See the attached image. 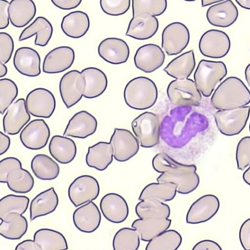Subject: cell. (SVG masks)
Masks as SVG:
<instances>
[{"instance_id":"11","label":"cell","mask_w":250,"mask_h":250,"mask_svg":"<svg viewBox=\"0 0 250 250\" xmlns=\"http://www.w3.org/2000/svg\"><path fill=\"white\" fill-rule=\"evenodd\" d=\"M230 48V40L228 34L217 29H210L201 37L199 49L204 56L220 59L226 56Z\"/></svg>"},{"instance_id":"60","label":"cell","mask_w":250,"mask_h":250,"mask_svg":"<svg viewBox=\"0 0 250 250\" xmlns=\"http://www.w3.org/2000/svg\"><path fill=\"white\" fill-rule=\"evenodd\" d=\"M245 76L246 82L250 87V63L246 66L245 68Z\"/></svg>"},{"instance_id":"25","label":"cell","mask_w":250,"mask_h":250,"mask_svg":"<svg viewBox=\"0 0 250 250\" xmlns=\"http://www.w3.org/2000/svg\"><path fill=\"white\" fill-rule=\"evenodd\" d=\"M238 17V9L231 0H226L212 5L206 13L208 22L219 27L230 26L236 21Z\"/></svg>"},{"instance_id":"19","label":"cell","mask_w":250,"mask_h":250,"mask_svg":"<svg viewBox=\"0 0 250 250\" xmlns=\"http://www.w3.org/2000/svg\"><path fill=\"white\" fill-rule=\"evenodd\" d=\"M75 52L68 46L57 47L50 51L45 56L42 71L47 74H56L65 71L73 64Z\"/></svg>"},{"instance_id":"47","label":"cell","mask_w":250,"mask_h":250,"mask_svg":"<svg viewBox=\"0 0 250 250\" xmlns=\"http://www.w3.org/2000/svg\"><path fill=\"white\" fill-rule=\"evenodd\" d=\"M102 11L112 16H118L125 14L130 6V0H100Z\"/></svg>"},{"instance_id":"44","label":"cell","mask_w":250,"mask_h":250,"mask_svg":"<svg viewBox=\"0 0 250 250\" xmlns=\"http://www.w3.org/2000/svg\"><path fill=\"white\" fill-rule=\"evenodd\" d=\"M29 199L25 196L8 194L0 201V219L2 220L8 214L15 212L22 214L26 211Z\"/></svg>"},{"instance_id":"5","label":"cell","mask_w":250,"mask_h":250,"mask_svg":"<svg viewBox=\"0 0 250 250\" xmlns=\"http://www.w3.org/2000/svg\"><path fill=\"white\" fill-rule=\"evenodd\" d=\"M227 73L223 62L201 60L194 74V82L202 95L208 97Z\"/></svg>"},{"instance_id":"23","label":"cell","mask_w":250,"mask_h":250,"mask_svg":"<svg viewBox=\"0 0 250 250\" xmlns=\"http://www.w3.org/2000/svg\"><path fill=\"white\" fill-rule=\"evenodd\" d=\"M159 28L157 18L149 13H144L133 16L129 21L125 35L138 40L152 37Z\"/></svg>"},{"instance_id":"40","label":"cell","mask_w":250,"mask_h":250,"mask_svg":"<svg viewBox=\"0 0 250 250\" xmlns=\"http://www.w3.org/2000/svg\"><path fill=\"white\" fill-rule=\"evenodd\" d=\"M135 212L140 218H168L170 208L164 202L155 200H143L136 205Z\"/></svg>"},{"instance_id":"63","label":"cell","mask_w":250,"mask_h":250,"mask_svg":"<svg viewBox=\"0 0 250 250\" xmlns=\"http://www.w3.org/2000/svg\"><path fill=\"white\" fill-rule=\"evenodd\" d=\"M249 130H250V125H249Z\"/></svg>"},{"instance_id":"41","label":"cell","mask_w":250,"mask_h":250,"mask_svg":"<svg viewBox=\"0 0 250 250\" xmlns=\"http://www.w3.org/2000/svg\"><path fill=\"white\" fill-rule=\"evenodd\" d=\"M8 188L18 193L30 192L34 185V179L31 173L22 167H16L8 172L6 177Z\"/></svg>"},{"instance_id":"58","label":"cell","mask_w":250,"mask_h":250,"mask_svg":"<svg viewBox=\"0 0 250 250\" xmlns=\"http://www.w3.org/2000/svg\"><path fill=\"white\" fill-rule=\"evenodd\" d=\"M243 179L246 184L250 186V166L244 172Z\"/></svg>"},{"instance_id":"16","label":"cell","mask_w":250,"mask_h":250,"mask_svg":"<svg viewBox=\"0 0 250 250\" xmlns=\"http://www.w3.org/2000/svg\"><path fill=\"white\" fill-rule=\"evenodd\" d=\"M220 207L219 199L213 194L204 195L190 206L186 215V222L190 224L206 222L212 218Z\"/></svg>"},{"instance_id":"55","label":"cell","mask_w":250,"mask_h":250,"mask_svg":"<svg viewBox=\"0 0 250 250\" xmlns=\"http://www.w3.org/2000/svg\"><path fill=\"white\" fill-rule=\"evenodd\" d=\"M16 250H41L39 245L34 240L28 239L19 243L15 248Z\"/></svg>"},{"instance_id":"20","label":"cell","mask_w":250,"mask_h":250,"mask_svg":"<svg viewBox=\"0 0 250 250\" xmlns=\"http://www.w3.org/2000/svg\"><path fill=\"white\" fill-rule=\"evenodd\" d=\"M101 211L104 218L113 223L125 221L129 214V208L125 199L116 193L104 195L100 203Z\"/></svg>"},{"instance_id":"35","label":"cell","mask_w":250,"mask_h":250,"mask_svg":"<svg viewBox=\"0 0 250 250\" xmlns=\"http://www.w3.org/2000/svg\"><path fill=\"white\" fill-rule=\"evenodd\" d=\"M195 64L194 52L190 50L171 61L164 71L176 79H187L192 73Z\"/></svg>"},{"instance_id":"59","label":"cell","mask_w":250,"mask_h":250,"mask_svg":"<svg viewBox=\"0 0 250 250\" xmlns=\"http://www.w3.org/2000/svg\"><path fill=\"white\" fill-rule=\"evenodd\" d=\"M225 0H201V5L204 7Z\"/></svg>"},{"instance_id":"28","label":"cell","mask_w":250,"mask_h":250,"mask_svg":"<svg viewBox=\"0 0 250 250\" xmlns=\"http://www.w3.org/2000/svg\"><path fill=\"white\" fill-rule=\"evenodd\" d=\"M48 149L51 156L62 164L70 163L74 159L77 154L75 142L64 135L53 136L50 141Z\"/></svg>"},{"instance_id":"22","label":"cell","mask_w":250,"mask_h":250,"mask_svg":"<svg viewBox=\"0 0 250 250\" xmlns=\"http://www.w3.org/2000/svg\"><path fill=\"white\" fill-rule=\"evenodd\" d=\"M98 53L105 62L113 64H120L128 60L130 50L124 40L110 37L101 41L98 47Z\"/></svg>"},{"instance_id":"2","label":"cell","mask_w":250,"mask_h":250,"mask_svg":"<svg viewBox=\"0 0 250 250\" xmlns=\"http://www.w3.org/2000/svg\"><path fill=\"white\" fill-rule=\"evenodd\" d=\"M191 107L176 106L164 118L160 126V135L169 146L182 147L193 136L194 115L191 113Z\"/></svg>"},{"instance_id":"33","label":"cell","mask_w":250,"mask_h":250,"mask_svg":"<svg viewBox=\"0 0 250 250\" xmlns=\"http://www.w3.org/2000/svg\"><path fill=\"white\" fill-rule=\"evenodd\" d=\"M84 76L85 85L83 97L93 99L101 95L107 86V79L105 73L101 69L89 67L81 71Z\"/></svg>"},{"instance_id":"26","label":"cell","mask_w":250,"mask_h":250,"mask_svg":"<svg viewBox=\"0 0 250 250\" xmlns=\"http://www.w3.org/2000/svg\"><path fill=\"white\" fill-rule=\"evenodd\" d=\"M73 221L76 228L85 233H91L99 227L101 214L99 208L92 201L79 206L73 214Z\"/></svg>"},{"instance_id":"42","label":"cell","mask_w":250,"mask_h":250,"mask_svg":"<svg viewBox=\"0 0 250 250\" xmlns=\"http://www.w3.org/2000/svg\"><path fill=\"white\" fill-rule=\"evenodd\" d=\"M182 242V237L178 231L167 229L148 241L146 250H176Z\"/></svg>"},{"instance_id":"27","label":"cell","mask_w":250,"mask_h":250,"mask_svg":"<svg viewBox=\"0 0 250 250\" xmlns=\"http://www.w3.org/2000/svg\"><path fill=\"white\" fill-rule=\"evenodd\" d=\"M58 204V196L53 187L40 193L31 202L29 208L30 221L53 212Z\"/></svg>"},{"instance_id":"34","label":"cell","mask_w":250,"mask_h":250,"mask_svg":"<svg viewBox=\"0 0 250 250\" xmlns=\"http://www.w3.org/2000/svg\"><path fill=\"white\" fill-rule=\"evenodd\" d=\"M171 220L169 218H140L135 220L131 227L138 232L140 239L148 242L169 229Z\"/></svg>"},{"instance_id":"21","label":"cell","mask_w":250,"mask_h":250,"mask_svg":"<svg viewBox=\"0 0 250 250\" xmlns=\"http://www.w3.org/2000/svg\"><path fill=\"white\" fill-rule=\"evenodd\" d=\"M98 122L96 118L88 111H80L69 120L63 135L65 136L85 139L96 131Z\"/></svg>"},{"instance_id":"53","label":"cell","mask_w":250,"mask_h":250,"mask_svg":"<svg viewBox=\"0 0 250 250\" xmlns=\"http://www.w3.org/2000/svg\"><path fill=\"white\" fill-rule=\"evenodd\" d=\"M57 7L62 10H71L77 7L82 0H51Z\"/></svg>"},{"instance_id":"48","label":"cell","mask_w":250,"mask_h":250,"mask_svg":"<svg viewBox=\"0 0 250 250\" xmlns=\"http://www.w3.org/2000/svg\"><path fill=\"white\" fill-rule=\"evenodd\" d=\"M237 168L244 170L250 166V136L242 138L238 142L236 150Z\"/></svg>"},{"instance_id":"31","label":"cell","mask_w":250,"mask_h":250,"mask_svg":"<svg viewBox=\"0 0 250 250\" xmlns=\"http://www.w3.org/2000/svg\"><path fill=\"white\" fill-rule=\"evenodd\" d=\"M113 151L111 144L99 142L88 148L85 157L86 165L99 171L106 169L113 159Z\"/></svg>"},{"instance_id":"46","label":"cell","mask_w":250,"mask_h":250,"mask_svg":"<svg viewBox=\"0 0 250 250\" xmlns=\"http://www.w3.org/2000/svg\"><path fill=\"white\" fill-rule=\"evenodd\" d=\"M18 94V88L12 80L3 78L0 80V113L3 115L13 103Z\"/></svg>"},{"instance_id":"7","label":"cell","mask_w":250,"mask_h":250,"mask_svg":"<svg viewBox=\"0 0 250 250\" xmlns=\"http://www.w3.org/2000/svg\"><path fill=\"white\" fill-rule=\"evenodd\" d=\"M167 93L170 102L177 107L197 106L202 100L201 93L194 81L188 78L171 81Z\"/></svg>"},{"instance_id":"8","label":"cell","mask_w":250,"mask_h":250,"mask_svg":"<svg viewBox=\"0 0 250 250\" xmlns=\"http://www.w3.org/2000/svg\"><path fill=\"white\" fill-rule=\"evenodd\" d=\"M250 113V106L230 110H218L213 116L218 130L223 135L232 136L245 128Z\"/></svg>"},{"instance_id":"56","label":"cell","mask_w":250,"mask_h":250,"mask_svg":"<svg viewBox=\"0 0 250 250\" xmlns=\"http://www.w3.org/2000/svg\"><path fill=\"white\" fill-rule=\"evenodd\" d=\"M10 145V139L9 137L0 132V155L5 153L9 149Z\"/></svg>"},{"instance_id":"13","label":"cell","mask_w":250,"mask_h":250,"mask_svg":"<svg viewBox=\"0 0 250 250\" xmlns=\"http://www.w3.org/2000/svg\"><path fill=\"white\" fill-rule=\"evenodd\" d=\"M25 103L30 115L39 118H50L56 108L54 95L50 90L42 87L30 91L26 97Z\"/></svg>"},{"instance_id":"36","label":"cell","mask_w":250,"mask_h":250,"mask_svg":"<svg viewBox=\"0 0 250 250\" xmlns=\"http://www.w3.org/2000/svg\"><path fill=\"white\" fill-rule=\"evenodd\" d=\"M27 229L26 218L22 214L12 212L1 220L0 234L7 239L18 240L26 233Z\"/></svg>"},{"instance_id":"38","label":"cell","mask_w":250,"mask_h":250,"mask_svg":"<svg viewBox=\"0 0 250 250\" xmlns=\"http://www.w3.org/2000/svg\"><path fill=\"white\" fill-rule=\"evenodd\" d=\"M31 168L38 179L52 180L60 173L59 165L49 156L44 154L36 155L31 160Z\"/></svg>"},{"instance_id":"6","label":"cell","mask_w":250,"mask_h":250,"mask_svg":"<svg viewBox=\"0 0 250 250\" xmlns=\"http://www.w3.org/2000/svg\"><path fill=\"white\" fill-rule=\"evenodd\" d=\"M131 127L141 146L150 148L159 144L160 124L156 114L150 112L140 114L132 121Z\"/></svg>"},{"instance_id":"50","label":"cell","mask_w":250,"mask_h":250,"mask_svg":"<svg viewBox=\"0 0 250 250\" xmlns=\"http://www.w3.org/2000/svg\"><path fill=\"white\" fill-rule=\"evenodd\" d=\"M22 167L21 161L17 158L9 157L4 158L0 162V182L6 183L7 174L13 169Z\"/></svg>"},{"instance_id":"57","label":"cell","mask_w":250,"mask_h":250,"mask_svg":"<svg viewBox=\"0 0 250 250\" xmlns=\"http://www.w3.org/2000/svg\"><path fill=\"white\" fill-rule=\"evenodd\" d=\"M235 1L241 7L250 10V0H235Z\"/></svg>"},{"instance_id":"15","label":"cell","mask_w":250,"mask_h":250,"mask_svg":"<svg viewBox=\"0 0 250 250\" xmlns=\"http://www.w3.org/2000/svg\"><path fill=\"white\" fill-rule=\"evenodd\" d=\"M50 136V128L43 119H34L29 122L20 134L21 143L26 148L39 150L47 145Z\"/></svg>"},{"instance_id":"3","label":"cell","mask_w":250,"mask_h":250,"mask_svg":"<svg viewBox=\"0 0 250 250\" xmlns=\"http://www.w3.org/2000/svg\"><path fill=\"white\" fill-rule=\"evenodd\" d=\"M210 102L217 110L240 108L250 103V91L241 79L229 77L216 88Z\"/></svg>"},{"instance_id":"45","label":"cell","mask_w":250,"mask_h":250,"mask_svg":"<svg viewBox=\"0 0 250 250\" xmlns=\"http://www.w3.org/2000/svg\"><path fill=\"white\" fill-rule=\"evenodd\" d=\"M167 8V0H132L133 16L147 13L154 16L163 14Z\"/></svg>"},{"instance_id":"4","label":"cell","mask_w":250,"mask_h":250,"mask_svg":"<svg viewBox=\"0 0 250 250\" xmlns=\"http://www.w3.org/2000/svg\"><path fill=\"white\" fill-rule=\"evenodd\" d=\"M126 104L136 110H145L151 107L158 98V89L150 79L140 76L129 81L124 91Z\"/></svg>"},{"instance_id":"24","label":"cell","mask_w":250,"mask_h":250,"mask_svg":"<svg viewBox=\"0 0 250 250\" xmlns=\"http://www.w3.org/2000/svg\"><path fill=\"white\" fill-rule=\"evenodd\" d=\"M13 64L20 73L25 76L35 77L41 73L40 56L36 50L29 47H21L16 50Z\"/></svg>"},{"instance_id":"61","label":"cell","mask_w":250,"mask_h":250,"mask_svg":"<svg viewBox=\"0 0 250 250\" xmlns=\"http://www.w3.org/2000/svg\"><path fill=\"white\" fill-rule=\"evenodd\" d=\"M7 73V68L5 63L0 62V78L5 76Z\"/></svg>"},{"instance_id":"12","label":"cell","mask_w":250,"mask_h":250,"mask_svg":"<svg viewBox=\"0 0 250 250\" xmlns=\"http://www.w3.org/2000/svg\"><path fill=\"white\" fill-rule=\"evenodd\" d=\"M190 33L180 22H173L165 27L162 33V48L168 56L176 55L188 44Z\"/></svg>"},{"instance_id":"17","label":"cell","mask_w":250,"mask_h":250,"mask_svg":"<svg viewBox=\"0 0 250 250\" xmlns=\"http://www.w3.org/2000/svg\"><path fill=\"white\" fill-rule=\"evenodd\" d=\"M30 114L26 108L25 100L18 99L6 111L2 120L4 132L8 135L18 134L29 122Z\"/></svg>"},{"instance_id":"1","label":"cell","mask_w":250,"mask_h":250,"mask_svg":"<svg viewBox=\"0 0 250 250\" xmlns=\"http://www.w3.org/2000/svg\"><path fill=\"white\" fill-rule=\"evenodd\" d=\"M153 169L160 175L157 182H171L176 185L177 192L187 194L195 190L200 183V178L194 165L179 163L168 154L161 152L152 160Z\"/></svg>"},{"instance_id":"32","label":"cell","mask_w":250,"mask_h":250,"mask_svg":"<svg viewBox=\"0 0 250 250\" xmlns=\"http://www.w3.org/2000/svg\"><path fill=\"white\" fill-rule=\"evenodd\" d=\"M8 11L11 24L16 27L21 28L34 19L36 6L33 0H11Z\"/></svg>"},{"instance_id":"9","label":"cell","mask_w":250,"mask_h":250,"mask_svg":"<svg viewBox=\"0 0 250 250\" xmlns=\"http://www.w3.org/2000/svg\"><path fill=\"white\" fill-rule=\"evenodd\" d=\"M85 82L81 72L72 70L65 73L59 83L61 98L67 108L77 104L83 96Z\"/></svg>"},{"instance_id":"64","label":"cell","mask_w":250,"mask_h":250,"mask_svg":"<svg viewBox=\"0 0 250 250\" xmlns=\"http://www.w3.org/2000/svg\"></svg>"},{"instance_id":"29","label":"cell","mask_w":250,"mask_h":250,"mask_svg":"<svg viewBox=\"0 0 250 250\" xmlns=\"http://www.w3.org/2000/svg\"><path fill=\"white\" fill-rule=\"evenodd\" d=\"M61 27L67 36L73 39L80 38L85 35L89 29V18L83 11H72L63 17Z\"/></svg>"},{"instance_id":"10","label":"cell","mask_w":250,"mask_h":250,"mask_svg":"<svg viewBox=\"0 0 250 250\" xmlns=\"http://www.w3.org/2000/svg\"><path fill=\"white\" fill-rule=\"evenodd\" d=\"M100 193L97 179L88 175L80 176L70 184L68 189L70 201L75 207L95 200Z\"/></svg>"},{"instance_id":"51","label":"cell","mask_w":250,"mask_h":250,"mask_svg":"<svg viewBox=\"0 0 250 250\" xmlns=\"http://www.w3.org/2000/svg\"><path fill=\"white\" fill-rule=\"evenodd\" d=\"M239 237L242 248L245 250H250V218L241 225Z\"/></svg>"},{"instance_id":"62","label":"cell","mask_w":250,"mask_h":250,"mask_svg":"<svg viewBox=\"0 0 250 250\" xmlns=\"http://www.w3.org/2000/svg\"><path fill=\"white\" fill-rule=\"evenodd\" d=\"M185 1H195L196 0H184Z\"/></svg>"},{"instance_id":"37","label":"cell","mask_w":250,"mask_h":250,"mask_svg":"<svg viewBox=\"0 0 250 250\" xmlns=\"http://www.w3.org/2000/svg\"><path fill=\"white\" fill-rule=\"evenodd\" d=\"M177 192V186L173 183H151L142 189L139 200H155L165 203L173 200Z\"/></svg>"},{"instance_id":"39","label":"cell","mask_w":250,"mask_h":250,"mask_svg":"<svg viewBox=\"0 0 250 250\" xmlns=\"http://www.w3.org/2000/svg\"><path fill=\"white\" fill-rule=\"evenodd\" d=\"M33 240L41 250L68 249L67 241L62 234L52 229L43 228L37 230L34 234Z\"/></svg>"},{"instance_id":"54","label":"cell","mask_w":250,"mask_h":250,"mask_svg":"<svg viewBox=\"0 0 250 250\" xmlns=\"http://www.w3.org/2000/svg\"><path fill=\"white\" fill-rule=\"evenodd\" d=\"M193 250H221L220 246L211 240H203L197 243L193 247Z\"/></svg>"},{"instance_id":"52","label":"cell","mask_w":250,"mask_h":250,"mask_svg":"<svg viewBox=\"0 0 250 250\" xmlns=\"http://www.w3.org/2000/svg\"><path fill=\"white\" fill-rule=\"evenodd\" d=\"M10 2L6 0H0V29H3L9 24V6Z\"/></svg>"},{"instance_id":"49","label":"cell","mask_w":250,"mask_h":250,"mask_svg":"<svg viewBox=\"0 0 250 250\" xmlns=\"http://www.w3.org/2000/svg\"><path fill=\"white\" fill-rule=\"evenodd\" d=\"M14 49V41L7 33H0V62L7 63L10 60Z\"/></svg>"},{"instance_id":"18","label":"cell","mask_w":250,"mask_h":250,"mask_svg":"<svg viewBox=\"0 0 250 250\" xmlns=\"http://www.w3.org/2000/svg\"><path fill=\"white\" fill-rule=\"evenodd\" d=\"M165 54L158 45L148 43L140 46L134 57L135 66L147 73H151L160 68L164 63Z\"/></svg>"},{"instance_id":"14","label":"cell","mask_w":250,"mask_h":250,"mask_svg":"<svg viewBox=\"0 0 250 250\" xmlns=\"http://www.w3.org/2000/svg\"><path fill=\"white\" fill-rule=\"evenodd\" d=\"M109 143L113 151L114 158L124 162L134 157L139 150V143L136 137L128 130L115 128Z\"/></svg>"},{"instance_id":"30","label":"cell","mask_w":250,"mask_h":250,"mask_svg":"<svg viewBox=\"0 0 250 250\" xmlns=\"http://www.w3.org/2000/svg\"><path fill=\"white\" fill-rule=\"evenodd\" d=\"M53 31V26L46 18L42 16L38 17L22 30L19 36V41H23L36 35L35 45L43 47L50 40Z\"/></svg>"},{"instance_id":"43","label":"cell","mask_w":250,"mask_h":250,"mask_svg":"<svg viewBox=\"0 0 250 250\" xmlns=\"http://www.w3.org/2000/svg\"><path fill=\"white\" fill-rule=\"evenodd\" d=\"M140 239L138 232L134 228H121L113 237V249L114 250H137L140 246Z\"/></svg>"}]
</instances>
